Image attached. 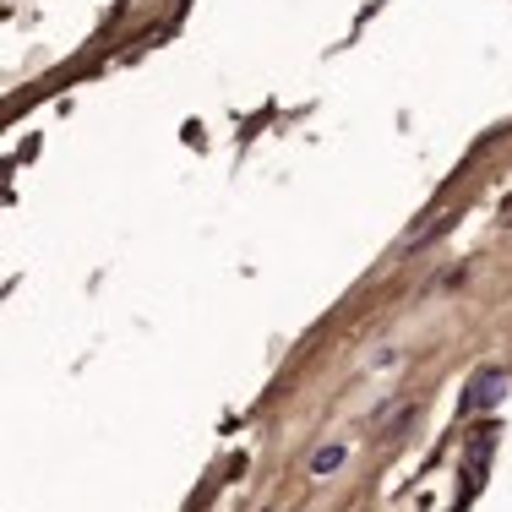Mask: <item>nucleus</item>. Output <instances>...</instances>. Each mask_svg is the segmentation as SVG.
I'll return each instance as SVG.
<instances>
[{
	"instance_id": "f03ea898",
	"label": "nucleus",
	"mask_w": 512,
	"mask_h": 512,
	"mask_svg": "<svg viewBox=\"0 0 512 512\" xmlns=\"http://www.w3.org/2000/svg\"><path fill=\"white\" fill-rule=\"evenodd\" d=\"M344 458H349V447H344V442L322 447V453L311 458V474H316V480H327V474H338V469H344Z\"/></svg>"
},
{
	"instance_id": "f257e3e1",
	"label": "nucleus",
	"mask_w": 512,
	"mask_h": 512,
	"mask_svg": "<svg viewBox=\"0 0 512 512\" xmlns=\"http://www.w3.org/2000/svg\"><path fill=\"white\" fill-rule=\"evenodd\" d=\"M507 398V376L502 371H480L474 376V387H469V398H463V414H485V409H496Z\"/></svg>"
}]
</instances>
